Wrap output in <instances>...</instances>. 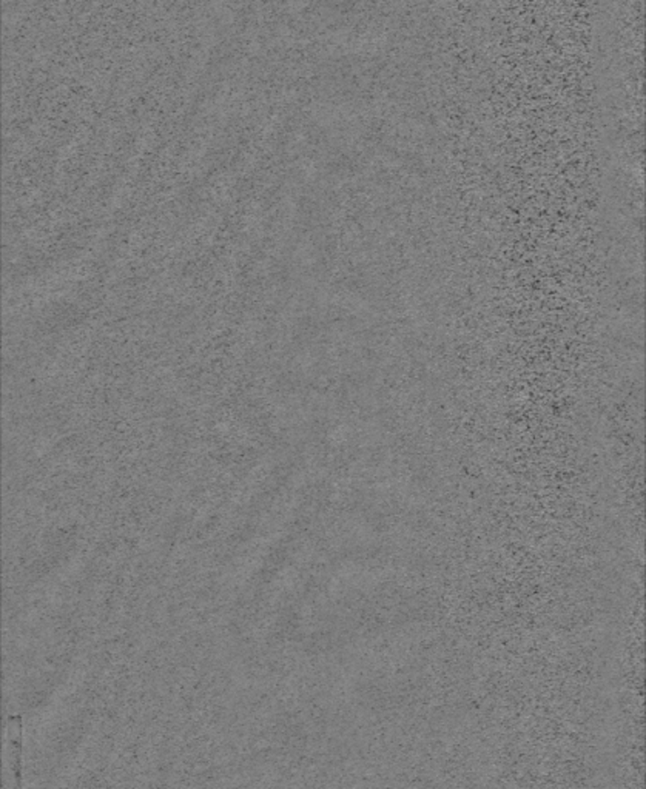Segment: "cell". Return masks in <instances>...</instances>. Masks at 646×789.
Wrapping results in <instances>:
<instances>
[{"label": "cell", "instance_id": "obj_1", "mask_svg": "<svg viewBox=\"0 0 646 789\" xmlns=\"http://www.w3.org/2000/svg\"><path fill=\"white\" fill-rule=\"evenodd\" d=\"M8 742H10L11 768L15 777H20V719L11 717L8 720Z\"/></svg>", "mask_w": 646, "mask_h": 789}]
</instances>
